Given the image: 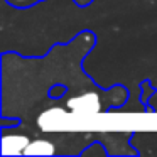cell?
Here are the masks:
<instances>
[{
    "label": "cell",
    "instance_id": "obj_3",
    "mask_svg": "<svg viewBox=\"0 0 157 157\" xmlns=\"http://www.w3.org/2000/svg\"><path fill=\"white\" fill-rule=\"evenodd\" d=\"M42 2H46V0H5V4L10 5V7L17 9V10H25V9H32L34 5L37 4H42ZM75 2L76 7L79 9H85L88 7V5H91L95 0H73Z\"/></svg>",
    "mask_w": 157,
    "mask_h": 157
},
{
    "label": "cell",
    "instance_id": "obj_1",
    "mask_svg": "<svg viewBox=\"0 0 157 157\" xmlns=\"http://www.w3.org/2000/svg\"><path fill=\"white\" fill-rule=\"evenodd\" d=\"M95 46V32L81 31L66 44H54L42 58H25L14 51H4L2 117H17L22 123H27L41 105L61 98L68 91L113 101L117 108L112 112H120L128 101V88L118 83L105 90L83 69V61Z\"/></svg>",
    "mask_w": 157,
    "mask_h": 157
},
{
    "label": "cell",
    "instance_id": "obj_2",
    "mask_svg": "<svg viewBox=\"0 0 157 157\" xmlns=\"http://www.w3.org/2000/svg\"><path fill=\"white\" fill-rule=\"evenodd\" d=\"M139 88H140V98H139V101H140V105H142L144 113H155L157 110L154 108V106H150L149 101H150V98H152V96L157 93V88L152 85V81H150L149 78H144L142 81H140Z\"/></svg>",
    "mask_w": 157,
    "mask_h": 157
}]
</instances>
